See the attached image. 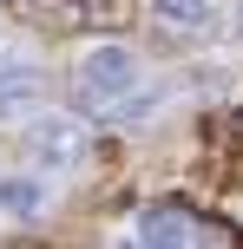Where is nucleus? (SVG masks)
<instances>
[{
  "label": "nucleus",
  "instance_id": "nucleus-1",
  "mask_svg": "<svg viewBox=\"0 0 243 249\" xmlns=\"http://www.w3.org/2000/svg\"><path fill=\"white\" fill-rule=\"evenodd\" d=\"M73 86H79V105H86V112H112V105H125V92L138 86V53L118 46V39H105V46H92L86 59H79Z\"/></svg>",
  "mask_w": 243,
  "mask_h": 249
},
{
  "label": "nucleus",
  "instance_id": "nucleus-6",
  "mask_svg": "<svg viewBox=\"0 0 243 249\" xmlns=\"http://www.w3.org/2000/svg\"><path fill=\"white\" fill-rule=\"evenodd\" d=\"M151 13H158L165 26H184V33H197V26H210L217 0H151Z\"/></svg>",
  "mask_w": 243,
  "mask_h": 249
},
{
  "label": "nucleus",
  "instance_id": "nucleus-2",
  "mask_svg": "<svg viewBox=\"0 0 243 249\" xmlns=\"http://www.w3.org/2000/svg\"><path fill=\"white\" fill-rule=\"evenodd\" d=\"M26 158H33L39 171H79V164H86V124L66 118V112L26 118Z\"/></svg>",
  "mask_w": 243,
  "mask_h": 249
},
{
  "label": "nucleus",
  "instance_id": "nucleus-7",
  "mask_svg": "<svg viewBox=\"0 0 243 249\" xmlns=\"http://www.w3.org/2000/svg\"><path fill=\"white\" fill-rule=\"evenodd\" d=\"M125 7H131V0H86L92 20H125Z\"/></svg>",
  "mask_w": 243,
  "mask_h": 249
},
{
  "label": "nucleus",
  "instance_id": "nucleus-3",
  "mask_svg": "<svg viewBox=\"0 0 243 249\" xmlns=\"http://www.w3.org/2000/svg\"><path fill=\"white\" fill-rule=\"evenodd\" d=\"M138 243L145 249H191L197 243V223L184 203H151V210L138 216Z\"/></svg>",
  "mask_w": 243,
  "mask_h": 249
},
{
  "label": "nucleus",
  "instance_id": "nucleus-5",
  "mask_svg": "<svg viewBox=\"0 0 243 249\" xmlns=\"http://www.w3.org/2000/svg\"><path fill=\"white\" fill-rule=\"evenodd\" d=\"M39 210H46V184L39 177H0V216L7 223H26Z\"/></svg>",
  "mask_w": 243,
  "mask_h": 249
},
{
  "label": "nucleus",
  "instance_id": "nucleus-8",
  "mask_svg": "<svg viewBox=\"0 0 243 249\" xmlns=\"http://www.w3.org/2000/svg\"><path fill=\"white\" fill-rule=\"evenodd\" d=\"M118 249H145V243H138V236H118Z\"/></svg>",
  "mask_w": 243,
  "mask_h": 249
},
{
  "label": "nucleus",
  "instance_id": "nucleus-4",
  "mask_svg": "<svg viewBox=\"0 0 243 249\" xmlns=\"http://www.w3.org/2000/svg\"><path fill=\"white\" fill-rule=\"evenodd\" d=\"M33 99H39V66H26V59H0V118L26 112Z\"/></svg>",
  "mask_w": 243,
  "mask_h": 249
}]
</instances>
